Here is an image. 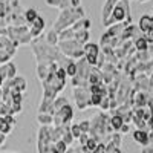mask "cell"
<instances>
[{
    "label": "cell",
    "instance_id": "obj_1",
    "mask_svg": "<svg viewBox=\"0 0 153 153\" xmlns=\"http://www.w3.org/2000/svg\"><path fill=\"white\" fill-rule=\"evenodd\" d=\"M133 138H135V141L139 143V144H143V146H147L149 144V135L143 130H136L133 133Z\"/></svg>",
    "mask_w": 153,
    "mask_h": 153
},
{
    "label": "cell",
    "instance_id": "obj_2",
    "mask_svg": "<svg viewBox=\"0 0 153 153\" xmlns=\"http://www.w3.org/2000/svg\"><path fill=\"white\" fill-rule=\"evenodd\" d=\"M65 152H66V144L65 143H57L54 150H52V153H65Z\"/></svg>",
    "mask_w": 153,
    "mask_h": 153
},
{
    "label": "cell",
    "instance_id": "obj_3",
    "mask_svg": "<svg viewBox=\"0 0 153 153\" xmlns=\"http://www.w3.org/2000/svg\"><path fill=\"white\" fill-rule=\"evenodd\" d=\"M87 51H89V58H91V61H94L95 60V55H97V48L95 46H89Z\"/></svg>",
    "mask_w": 153,
    "mask_h": 153
},
{
    "label": "cell",
    "instance_id": "obj_4",
    "mask_svg": "<svg viewBox=\"0 0 153 153\" xmlns=\"http://www.w3.org/2000/svg\"><path fill=\"white\" fill-rule=\"evenodd\" d=\"M121 118H117V117H115L113 120H112V124H113V127H117V129H120V127H121Z\"/></svg>",
    "mask_w": 153,
    "mask_h": 153
},
{
    "label": "cell",
    "instance_id": "obj_5",
    "mask_svg": "<svg viewBox=\"0 0 153 153\" xmlns=\"http://www.w3.org/2000/svg\"><path fill=\"white\" fill-rule=\"evenodd\" d=\"M146 43H147V42L144 40V38H139V40H138V45H136V46H138L139 49H146V48H147V45H146Z\"/></svg>",
    "mask_w": 153,
    "mask_h": 153
},
{
    "label": "cell",
    "instance_id": "obj_6",
    "mask_svg": "<svg viewBox=\"0 0 153 153\" xmlns=\"http://www.w3.org/2000/svg\"><path fill=\"white\" fill-rule=\"evenodd\" d=\"M34 17H35V12H34V11H29V12H28V19L32 22V20H35Z\"/></svg>",
    "mask_w": 153,
    "mask_h": 153
},
{
    "label": "cell",
    "instance_id": "obj_7",
    "mask_svg": "<svg viewBox=\"0 0 153 153\" xmlns=\"http://www.w3.org/2000/svg\"><path fill=\"white\" fill-rule=\"evenodd\" d=\"M143 153H153V146H149L143 150Z\"/></svg>",
    "mask_w": 153,
    "mask_h": 153
}]
</instances>
